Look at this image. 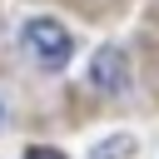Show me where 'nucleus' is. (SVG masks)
<instances>
[{
  "label": "nucleus",
  "instance_id": "7ed1b4c3",
  "mask_svg": "<svg viewBox=\"0 0 159 159\" xmlns=\"http://www.w3.org/2000/svg\"><path fill=\"white\" fill-rule=\"evenodd\" d=\"M124 154H134V139L129 134H114V139H104L94 149V159H124Z\"/></svg>",
  "mask_w": 159,
  "mask_h": 159
},
{
  "label": "nucleus",
  "instance_id": "39448f33",
  "mask_svg": "<svg viewBox=\"0 0 159 159\" xmlns=\"http://www.w3.org/2000/svg\"><path fill=\"white\" fill-rule=\"evenodd\" d=\"M0 119H5V109H0Z\"/></svg>",
  "mask_w": 159,
  "mask_h": 159
},
{
  "label": "nucleus",
  "instance_id": "f257e3e1",
  "mask_svg": "<svg viewBox=\"0 0 159 159\" xmlns=\"http://www.w3.org/2000/svg\"><path fill=\"white\" fill-rule=\"evenodd\" d=\"M20 40H25V50H30V60H35L40 70H65V60L75 55V40H70V30H65L60 20H50V15H35V20H25Z\"/></svg>",
  "mask_w": 159,
  "mask_h": 159
},
{
  "label": "nucleus",
  "instance_id": "f03ea898",
  "mask_svg": "<svg viewBox=\"0 0 159 159\" xmlns=\"http://www.w3.org/2000/svg\"><path fill=\"white\" fill-rule=\"evenodd\" d=\"M89 80L104 94H124L129 89V60H124V50L119 45H99V55L89 60Z\"/></svg>",
  "mask_w": 159,
  "mask_h": 159
},
{
  "label": "nucleus",
  "instance_id": "20e7f679",
  "mask_svg": "<svg viewBox=\"0 0 159 159\" xmlns=\"http://www.w3.org/2000/svg\"><path fill=\"white\" fill-rule=\"evenodd\" d=\"M25 159H65V154H60V149H30Z\"/></svg>",
  "mask_w": 159,
  "mask_h": 159
}]
</instances>
